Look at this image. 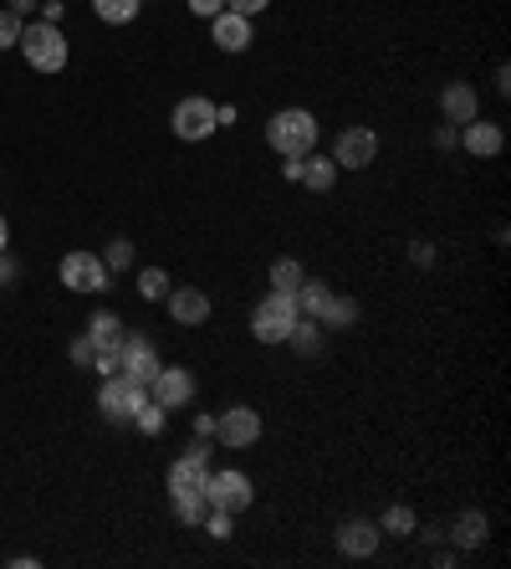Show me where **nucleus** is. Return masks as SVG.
I'll return each instance as SVG.
<instances>
[{
    "label": "nucleus",
    "instance_id": "2f4dec72",
    "mask_svg": "<svg viewBox=\"0 0 511 569\" xmlns=\"http://www.w3.org/2000/svg\"><path fill=\"white\" fill-rule=\"evenodd\" d=\"M21 26H26V21L15 11H0V52H11V46L21 42Z\"/></svg>",
    "mask_w": 511,
    "mask_h": 569
},
{
    "label": "nucleus",
    "instance_id": "f704fd0d",
    "mask_svg": "<svg viewBox=\"0 0 511 569\" xmlns=\"http://www.w3.org/2000/svg\"><path fill=\"white\" fill-rule=\"evenodd\" d=\"M185 6H190L195 21H215V15L225 11V0H185Z\"/></svg>",
    "mask_w": 511,
    "mask_h": 569
},
{
    "label": "nucleus",
    "instance_id": "f257e3e1",
    "mask_svg": "<svg viewBox=\"0 0 511 569\" xmlns=\"http://www.w3.org/2000/svg\"><path fill=\"white\" fill-rule=\"evenodd\" d=\"M318 134H322V123L312 108H277V113L266 119V144H271L281 160L312 154L318 150Z\"/></svg>",
    "mask_w": 511,
    "mask_h": 569
},
{
    "label": "nucleus",
    "instance_id": "a19ab883",
    "mask_svg": "<svg viewBox=\"0 0 511 569\" xmlns=\"http://www.w3.org/2000/svg\"><path fill=\"white\" fill-rule=\"evenodd\" d=\"M15 283V256L11 252H0V287Z\"/></svg>",
    "mask_w": 511,
    "mask_h": 569
},
{
    "label": "nucleus",
    "instance_id": "c85d7f7f",
    "mask_svg": "<svg viewBox=\"0 0 511 569\" xmlns=\"http://www.w3.org/2000/svg\"><path fill=\"white\" fill-rule=\"evenodd\" d=\"M169 508H175V518H179L185 528H200V524H204V513H210V503H204V497L195 493V497H169Z\"/></svg>",
    "mask_w": 511,
    "mask_h": 569
},
{
    "label": "nucleus",
    "instance_id": "4468645a",
    "mask_svg": "<svg viewBox=\"0 0 511 569\" xmlns=\"http://www.w3.org/2000/svg\"><path fill=\"white\" fill-rule=\"evenodd\" d=\"M210 42H215L220 52H231V57H241V52H251V46H256V26H251V15L220 11L215 21H210Z\"/></svg>",
    "mask_w": 511,
    "mask_h": 569
},
{
    "label": "nucleus",
    "instance_id": "37998d69",
    "mask_svg": "<svg viewBox=\"0 0 511 569\" xmlns=\"http://www.w3.org/2000/svg\"><path fill=\"white\" fill-rule=\"evenodd\" d=\"M435 565L440 569H455V565H460V549H435Z\"/></svg>",
    "mask_w": 511,
    "mask_h": 569
},
{
    "label": "nucleus",
    "instance_id": "412c9836",
    "mask_svg": "<svg viewBox=\"0 0 511 569\" xmlns=\"http://www.w3.org/2000/svg\"><path fill=\"white\" fill-rule=\"evenodd\" d=\"M337 175H343V169L333 165V154H302V180L297 185H307V190H318V195H327L337 185Z\"/></svg>",
    "mask_w": 511,
    "mask_h": 569
},
{
    "label": "nucleus",
    "instance_id": "ddd939ff",
    "mask_svg": "<svg viewBox=\"0 0 511 569\" xmlns=\"http://www.w3.org/2000/svg\"><path fill=\"white\" fill-rule=\"evenodd\" d=\"M333 539H337V555L343 559H374L384 544V528L374 524V518H343Z\"/></svg>",
    "mask_w": 511,
    "mask_h": 569
},
{
    "label": "nucleus",
    "instance_id": "4be33fe9",
    "mask_svg": "<svg viewBox=\"0 0 511 569\" xmlns=\"http://www.w3.org/2000/svg\"><path fill=\"white\" fill-rule=\"evenodd\" d=\"M374 524H379L389 539H409V534H420V513L409 508V503H389V508H384Z\"/></svg>",
    "mask_w": 511,
    "mask_h": 569
},
{
    "label": "nucleus",
    "instance_id": "f3484780",
    "mask_svg": "<svg viewBox=\"0 0 511 569\" xmlns=\"http://www.w3.org/2000/svg\"><path fill=\"white\" fill-rule=\"evenodd\" d=\"M445 539L460 549V555H470V549H481L486 539H491V518H486L481 508H466V513H455L451 528H445Z\"/></svg>",
    "mask_w": 511,
    "mask_h": 569
},
{
    "label": "nucleus",
    "instance_id": "39448f33",
    "mask_svg": "<svg viewBox=\"0 0 511 569\" xmlns=\"http://www.w3.org/2000/svg\"><path fill=\"white\" fill-rule=\"evenodd\" d=\"M204 503L210 508H225V513H246L256 503V482L246 472H235V467H210V478H204Z\"/></svg>",
    "mask_w": 511,
    "mask_h": 569
},
{
    "label": "nucleus",
    "instance_id": "dca6fc26",
    "mask_svg": "<svg viewBox=\"0 0 511 569\" xmlns=\"http://www.w3.org/2000/svg\"><path fill=\"white\" fill-rule=\"evenodd\" d=\"M440 119L445 123H470V119H481V98H476V88L470 83H445L440 88Z\"/></svg>",
    "mask_w": 511,
    "mask_h": 569
},
{
    "label": "nucleus",
    "instance_id": "7c9ffc66",
    "mask_svg": "<svg viewBox=\"0 0 511 569\" xmlns=\"http://www.w3.org/2000/svg\"><path fill=\"white\" fill-rule=\"evenodd\" d=\"M204 534H210V539H220V544H225V539H231V534H235V513H225V508H210V513H204Z\"/></svg>",
    "mask_w": 511,
    "mask_h": 569
},
{
    "label": "nucleus",
    "instance_id": "4c0bfd02",
    "mask_svg": "<svg viewBox=\"0 0 511 569\" xmlns=\"http://www.w3.org/2000/svg\"><path fill=\"white\" fill-rule=\"evenodd\" d=\"M195 436H200V441L215 436V416H210V411H195Z\"/></svg>",
    "mask_w": 511,
    "mask_h": 569
},
{
    "label": "nucleus",
    "instance_id": "79ce46f5",
    "mask_svg": "<svg viewBox=\"0 0 511 569\" xmlns=\"http://www.w3.org/2000/svg\"><path fill=\"white\" fill-rule=\"evenodd\" d=\"M36 21H52V26H57V21H62V0H42V15H36Z\"/></svg>",
    "mask_w": 511,
    "mask_h": 569
},
{
    "label": "nucleus",
    "instance_id": "cd10ccee",
    "mask_svg": "<svg viewBox=\"0 0 511 569\" xmlns=\"http://www.w3.org/2000/svg\"><path fill=\"white\" fill-rule=\"evenodd\" d=\"M133 426H138L144 436H159L164 426H169V411H164L159 401H144L138 411H133Z\"/></svg>",
    "mask_w": 511,
    "mask_h": 569
},
{
    "label": "nucleus",
    "instance_id": "9b49d317",
    "mask_svg": "<svg viewBox=\"0 0 511 569\" xmlns=\"http://www.w3.org/2000/svg\"><path fill=\"white\" fill-rule=\"evenodd\" d=\"M374 160H379V134L364 129V123H358V129H343V134L333 139V165L337 169H368Z\"/></svg>",
    "mask_w": 511,
    "mask_h": 569
},
{
    "label": "nucleus",
    "instance_id": "393cba45",
    "mask_svg": "<svg viewBox=\"0 0 511 569\" xmlns=\"http://www.w3.org/2000/svg\"><path fill=\"white\" fill-rule=\"evenodd\" d=\"M266 277H271V293H297L307 277V267L297 262V256H277L271 267H266Z\"/></svg>",
    "mask_w": 511,
    "mask_h": 569
},
{
    "label": "nucleus",
    "instance_id": "f03ea898",
    "mask_svg": "<svg viewBox=\"0 0 511 569\" xmlns=\"http://www.w3.org/2000/svg\"><path fill=\"white\" fill-rule=\"evenodd\" d=\"M15 46H21V57H26L36 73H62V67H67V52H73L67 36H62V26H52V21H26Z\"/></svg>",
    "mask_w": 511,
    "mask_h": 569
},
{
    "label": "nucleus",
    "instance_id": "c9c22d12",
    "mask_svg": "<svg viewBox=\"0 0 511 569\" xmlns=\"http://www.w3.org/2000/svg\"><path fill=\"white\" fill-rule=\"evenodd\" d=\"M409 262H414V267H435V247H430V241H414V247H409Z\"/></svg>",
    "mask_w": 511,
    "mask_h": 569
},
{
    "label": "nucleus",
    "instance_id": "7ed1b4c3",
    "mask_svg": "<svg viewBox=\"0 0 511 569\" xmlns=\"http://www.w3.org/2000/svg\"><path fill=\"white\" fill-rule=\"evenodd\" d=\"M297 318L302 314H297L292 293H266V298L251 308V339H256V344H287Z\"/></svg>",
    "mask_w": 511,
    "mask_h": 569
},
{
    "label": "nucleus",
    "instance_id": "5701e85b",
    "mask_svg": "<svg viewBox=\"0 0 511 569\" xmlns=\"http://www.w3.org/2000/svg\"><path fill=\"white\" fill-rule=\"evenodd\" d=\"M292 298H297V314L302 318H322V308H327V298H333V287L318 283V277H302V287H297Z\"/></svg>",
    "mask_w": 511,
    "mask_h": 569
},
{
    "label": "nucleus",
    "instance_id": "c03bdc74",
    "mask_svg": "<svg viewBox=\"0 0 511 569\" xmlns=\"http://www.w3.org/2000/svg\"><path fill=\"white\" fill-rule=\"evenodd\" d=\"M5 11H15V15H21V21H26V15L36 11V0H11V6H5Z\"/></svg>",
    "mask_w": 511,
    "mask_h": 569
},
{
    "label": "nucleus",
    "instance_id": "f8f14e48",
    "mask_svg": "<svg viewBox=\"0 0 511 569\" xmlns=\"http://www.w3.org/2000/svg\"><path fill=\"white\" fill-rule=\"evenodd\" d=\"M148 401H159L164 411H185V405L195 401V370L159 364V375L148 380Z\"/></svg>",
    "mask_w": 511,
    "mask_h": 569
},
{
    "label": "nucleus",
    "instance_id": "6ab92c4d",
    "mask_svg": "<svg viewBox=\"0 0 511 569\" xmlns=\"http://www.w3.org/2000/svg\"><path fill=\"white\" fill-rule=\"evenodd\" d=\"M123 318L113 314V308H98V314L88 318V339H92V349L98 354H118V344H123Z\"/></svg>",
    "mask_w": 511,
    "mask_h": 569
},
{
    "label": "nucleus",
    "instance_id": "b1692460",
    "mask_svg": "<svg viewBox=\"0 0 511 569\" xmlns=\"http://www.w3.org/2000/svg\"><path fill=\"white\" fill-rule=\"evenodd\" d=\"M318 324H322V329H353V324H358V298H348V293H333Z\"/></svg>",
    "mask_w": 511,
    "mask_h": 569
},
{
    "label": "nucleus",
    "instance_id": "aec40b11",
    "mask_svg": "<svg viewBox=\"0 0 511 569\" xmlns=\"http://www.w3.org/2000/svg\"><path fill=\"white\" fill-rule=\"evenodd\" d=\"M287 344H292L297 360H318L322 349H327V329H322L318 318H297L292 333H287Z\"/></svg>",
    "mask_w": 511,
    "mask_h": 569
},
{
    "label": "nucleus",
    "instance_id": "423d86ee",
    "mask_svg": "<svg viewBox=\"0 0 511 569\" xmlns=\"http://www.w3.org/2000/svg\"><path fill=\"white\" fill-rule=\"evenodd\" d=\"M144 401H148V385H138V380H129V375H108L98 390V411L113 420V426H133V411Z\"/></svg>",
    "mask_w": 511,
    "mask_h": 569
},
{
    "label": "nucleus",
    "instance_id": "473e14b6",
    "mask_svg": "<svg viewBox=\"0 0 511 569\" xmlns=\"http://www.w3.org/2000/svg\"><path fill=\"white\" fill-rule=\"evenodd\" d=\"M430 144H435V150H460V129L440 119V123H435V134H430Z\"/></svg>",
    "mask_w": 511,
    "mask_h": 569
},
{
    "label": "nucleus",
    "instance_id": "ea45409f",
    "mask_svg": "<svg viewBox=\"0 0 511 569\" xmlns=\"http://www.w3.org/2000/svg\"><path fill=\"white\" fill-rule=\"evenodd\" d=\"M281 180H302V154H297V160H281Z\"/></svg>",
    "mask_w": 511,
    "mask_h": 569
},
{
    "label": "nucleus",
    "instance_id": "6e6552de",
    "mask_svg": "<svg viewBox=\"0 0 511 569\" xmlns=\"http://www.w3.org/2000/svg\"><path fill=\"white\" fill-rule=\"evenodd\" d=\"M204 478H210V447H204L200 436L190 441V451L169 467V497H204Z\"/></svg>",
    "mask_w": 511,
    "mask_h": 569
},
{
    "label": "nucleus",
    "instance_id": "58836bf2",
    "mask_svg": "<svg viewBox=\"0 0 511 569\" xmlns=\"http://www.w3.org/2000/svg\"><path fill=\"white\" fill-rule=\"evenodd\" d=\"M215 119H220V129H231V123L241 119V108H235V103H215Z\"/></svg>",
    "mask_w": 511,
    "mask_h": 569
},
{
    "label": "nucleus",
    "instance_id": "e433bc0d",
    "mask_svg": "<svg viewBox=\"0 0 511 569\" xmlns=\"http://www.w3.org/2000/svg\"><path fill=\"white\" fill-rule=\"evenodd\" d=\"M271 0H225V11H235V15H262Z\"/></svg>",
    "mask_w": 511,
    "mask_h": 569
},
{
    "label": "nucleus",
    "instance_id": "a211bd4d",
    "mask_svg": "<svg viewBox=\"0 0 511 569\" xmlns=\"http://www.w3.org/2000/svg\"><path fill=\"white\" fill-rule=\"evenodd\" d=\"M460 150L476 154V160H497V154L507 150V134H501V123L470 119V123H460Z\"/></svg>",
    "mask_w": 511,
    "mask_h": 569
},
{
    "label": "nucleus",
    "instance_id": "bb28decb",
    "mask_svg": "<svg viewBox=\"0 0 511 569\" xmlns=\"http://www.w3.org/2000/svg\"><path fill=\"white\" fill-rule=\"evenodd\" d=\"M169 287H175V283H169V272H164V267H144V272H138V298H144V303H164V298H169Z\"/></svg>",
    "mask_w": 511,
    "mask_h": 569
},
{
    "label": "nucleus",
    "instance_id": "72a5a7b5",
    "mask_svg": "<svg viewBox=\"0 0 511 569\" xmlns=\"http://www.w3.org/2000/svg\"><path fill=\"white\" fill-rule=\"evenodd\" d=\"M92 354H98V349H92L88 333H77L73 344H67V360H73V364H88V370H92Z\"/></svg>",
    "mask_w": 511,
    "mask_h": 569
},
{
    "label": "nucleus",
    "instance_id": "a18cd8bd",
    "mask_svg": "<svg viewBox=\"0 0 511 569\" xmlns=\"http://www.w3.org/2000/svg\"><path fill=\"white\" fill-rule=\"evenodd\" d=\"M497 92H511V67H507V62L497 67Z\"/></svg>",
    "mask_w": 511,
    "mask_h": 569
},
{
    "label": "nucleus",
    "instance_id": "2eb2a0df",
    "mask_svg": "<svg viewBox=\"0 0 511 569\" xmlns=\"http://www.w3.org/2000/svg\"><path fill=\"white\" fill-rule=\"evenodd\" d=\"M169 318H175L179 329H200L204 318H210V293L204 287H169Z\"/></svg>",
    "mask_w": 511,
    "mask_h": 569
},
{
    "label": "nucleus",
    "instance_id": "c756f323",
    "mask_svg": "<svg viewBox=\"0 0 511 569\" xmlns=\"http://www.w3.org/2000/svg\"><path fill=\"white\" fill-rule=\"evenodd\" d=\"M102 267H108V272L133 267V241H129V237H113V241H108V247H102Z\"/></svg>",
    "mask_w": 511,
    "mask_h": 569
},
{
    "label": "nucleus",
    "instance_id": "9d476101",
    "mask_svg": "<svg viewBox=\"0 0 511 569\" xmlns=\"http://www.w3.org/2000/svg\"><path fill=\"white\" fill-rule=\"evenodd\" d=\"M118 375L138 380V385H148V380L159 375V349H154L148 333H123V344H118Z\"/></svg>",
    "mask_w": 511,
    "mask_h": 569
},
{
    "label": "nucleus",
    "instance_id": "1a4fd4ad",
    "mask_svg": "<svg viewBox=\"0 0 511 569\" xmlns=\"http://www.w3.org/2000/svg\"><path fill=\"white\" fill-rule=\"evenodd\" d=\"M57 277H62V287H73V293H108V277H113V272L102 267L98 252H67Z\"/></svg>",
    "mask_w": 511,
    "mask_h": 569
},
{
    "label": "nucleus",
    "instance_id": "a878e982",
    "mask_svg": "<svg viewBox=\"0 0 511 569\" xmlns=\"http://www.w3.org/2000/svg\"><path fill=\"white\" fill-rule=\"evenodd\" d=\"M138 11H144V0H92V15L108 26H129V21H138Z\"/></svg>",
    "mask_w": 511,
    "mask_h": 569
},
{
    "label": "nucleus",
    "instance_id": "49530a36",
    "mask_svg": "<svg viewBox=\"0 0 511 569\" xmlns=\"http://www.w3.org/2000/svg\"><path fill=\"white\" fill-rule=\"evenodd\" d=\"M11 247V226H5V216H0V252Z\"/></svg>",
    "mask_w": 511,
    "mask_h": 569
},
{
    "label": "nucleus",
    "instance_id": "20e7f679",
    "mask_svg": "<svg viewBox=\"0 0 511 569\" xmlns=\"http://www.w3.org/2000/svg\"><path fill=\"white\" fill-rule=\"evenodd\" d=\"M169 129H175V139H185V144H204V139H215V134H220L215 103H210L204 92H190V98H179L175 113H169Z\"/></svg>",
    "mask_w": 511,
    "mask_h": 569
},
{
    "label": "nucleus",
    "instance_id": "0eeeda50",
    "mask_svg": "<svg viewBox=\"0 0 511 569\" xmlns=\"http://www.w3.org/2000/svg\"><path fill=\"white\" fill-rule=\"evenodd\" d=\"M215 441L225 451H246L262 441V411H251V405H231V411H220L215 416Z\"/></svg>",
    "mask_w": 511,
    "mask_h": 569
}]
</instances>
